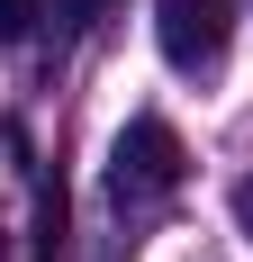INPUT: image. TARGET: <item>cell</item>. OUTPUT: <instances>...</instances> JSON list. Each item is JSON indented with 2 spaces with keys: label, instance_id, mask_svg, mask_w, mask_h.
I'll return each instance as SVG.
<instances>
[{
  "label": "cell",
  "instance_id": "6da1fadb",
  "mask_svg": "<svg viewBox=\"0 0 253 262\" xmlns=\"http://www.w3.org/2000/svg\"><path fill=\"white\" fill-rule=\"evenodd\" d=\"M181 172H190V154H181L172 118H136V127L118 136V154H109V199L118 208H145V199H172Z\"/></svg>",
  "mask_w": 253,
  "mask_h": 262
},
{
  "label": "cell",
  "instance_id": "7a4b0ae2",
  "mask_svg": "<svg viewBox=\"0 0 253 262\" xmlns=\"http://www.w3.org/2000/svg\"><path fill=\"white\" fill-rule=\"evenodd\" d=\"M154 36L172 73H217L235 36V0H154Z\"/></svg>",
  "mask_w": 253,
  "mask_h": 262
},
{
  "label": "cell",
  "instance_id": "3957f363",
  "mask_svg": "<svg viewBox=\"0 0 253 262\" xmlns=\"http://www.w3.org/2000/svg\"><path fill=\"white\" fill-rule=\"evenodd\" d=\"M36 18H46V0H0V46H27Z\"/></svg>",
  "mask_w": 253,
  "mask_h": 262
},
{
  "label": "cell",
  "instance_id": "277c9868",
  "mask_svg": "<svg viewBox=\"0 0 253 262\" xmlns=\"http://www.w3.org/2000/svg\"><path fill=\"white\" fill-rule=\"evenodd\" d=\"M46 18L64 27V36H81L91 18H109V0H46Z\"/></svg>",
  "mask_w": 253,
  "mask_h": 262
},
{
  "label": "cell",
  "instance_id": "5b68a950",
  "mask_svg": "<svg viewBox=\"0 0 253 262\" xmlns=\"http://www.w3.org/2000/svg\"><path fill=\"white\" fill-rule=\"evenodd\" d=\"M235 226H244V235H253V172H244V181H235Z\"/></svg>",
  "mask_w": 253,
  "mask_h": 262
}]
</instances>
